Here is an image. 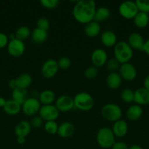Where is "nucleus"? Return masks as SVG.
<instances>
[{
	"mask_svg": "<svg viewBox=\"0 0 149 149\" xmlns=\"http://www.w3.org/2000/svg\"><path fill=\"white\" fill-rule=\"evenodd\" d=\"M32 128L30 122L26 120H22L19 122L15 127V134L17 137L22 136L26 138L29 135L31 130H32Z\"/></svg>",
	"mask_w": 149,
	"mask_h": 149,
	"instance_id": "aec40b11",
	"label": "nucleus"
},
{
	"mask_svg": "<svg viewBox=\"0 0 149 149\" xmlns=\"http://www.w3.org/2000/svg\"><path fill=\"white\" fill-rule=\"evenodd\" d=\"M143 51L149 56V39H148L147 40L145 41L144 46H143Z\"/></svg>",
	"mask_w": 149,
	"mask_h": 149,
	"instance_id": "79ce46f5",
	"label": "nucleus"
},
{
	"mask_svg": "<svg viewBox=\"0 0 149 149\" xmlns=\"http://www.w3.org/2000/svg\"><path fill=\"white\" fill-rule=\"evenodd\" d=\"M8 85L10 87V88H11L12 90H14L17 87V85H16V81H15V79H10V81H8Z\"/></svg>",
	"mask_w": 149,
	"mask_h": 149,
	"instance_id": "37998d69",
	"label": "nucleus"
},
{
	"mask_svg": "<svg viewBox=\"0 0 149 149\" xmlns=\"http://www.w3.org/2000/svg\"><path fill=\"white\" fill-rule=\"evenodd\" d=\"M41 105L40 102L37 98L34 97H28L26 101L22 104L21 110L23 113L27 116H34L37 113H39Z\"/></svg>",
	"mask_w": 149,
	"mask_h": 149,
	"instance_id": "0eeeda50",
	"label": "nucleus"
},
{
	"mask_svg": "<svg viewBox=\"0 0 149 149\" xmlns=\"http://www.w3.org/2000/svg\"><path fill=\"white\" fill-rule=\"evenodd\" d=\"M134 102L139 106L149 104V91L144 87H140L134 91Z\"/></svg>",
	"mask_w": 149,
	"mask_h": 149,
	"instance_id": "2eb2a0df",
	"label": "nucleus"
},
{
	"mask_svg": "<svg viewBox=\"0 0 149 149\" xmlns=\"http://www.w3.org/2000/svg\"><path fill=\"white\" fill-rule=\"evenodd\" d=\"M75 132V127L71 122H64L58 125V129L57 134L61 138H68L72 136Z\"/></svg>",
	"mask_w": 149,
	"mask_h": 149,
	"instance_id": "a211bd4d",
	"label": "nucleus"
},
{
	"mask_svg": "<svg viewBox=\"0 0 149 149\" xmlns=\"http://www.w3.org/2000/svg\"><path fill=\"white\" fill-rule=\"evenodd\" d=\"M127 42L132 49L143 51L145 40L144 38L140 33L133 32V33H130L129 36H128Z\"/></svg>",
	"mask_w": 149,
	"mask_h": 149,
	"instance_id": "4468645a",
	"label": "nucleus"
},
{
	"mask_svg": "<svg viewBox=\"0 0 149 149\" xmlns=\"http://www.w3.org/2000/svg\"><path fill=\"white\" fill-rule=\"evenodd\" d=\"M101 115L105 120L114 123L121 119L122 110L121 108L115 103H107L102 106Z\"/></svg>",
	"mask_w": 149,
	"mask_h": 149,
	"instance_id": "39448f33",
	"label": "nucleus"
},
{
	"mask_svg": "<svg viewBox=\"0 0 149 149\" xmlns=\"http://www.w3.org/2000/svg\"><path fill=\"white\" fill-rule=\"evenodd\" d=\"M3 110L7 114L14 116L20 113L21 111V105L13 100V99H10L7 100L5 105L3 107Z\"/></svg>",
	"mask_w": 149,
	"mask_h": 149,
	"instance_id": "5701e85b",
	"label": "nucleus"
},
{
	"mask_svg": "<svg viewBox=\"0 0 149 149\" xmlns=\"http://www.w3.org/2000/svg\"><path fill=\"white\" fill-rule=\"evenodd\" d=\"M16 141H17L18 143L20 144V145H23V144H24L25 142H26V138H25V137L18 136L17 137Z\"/></svg>",
	"mask_w": 149,
	"mask_h": 149,
	"instance_id": "a18cd8bd",
	"label": "nucleus"
},
{
	"mask_svg": "<svg viewBox=\"0 0 149 149\" xmlns=\"http://www.w3.org/2000/svg\"><path fill=\"white\" fill-rule=\"evenodd\" d=\"M118 74L121 77L122 79L127 81H131L137 77V69L130 63L121 64L118 70Z\"/></svg>",
	"mask_w": 149,
	"mask_h": 149,
	"instance_id": "9b49d317",
	"label": "nucleus"
},
{
	"mask_svg": "<svg viewBox=\"0 0 149 149\" xmlns=\"http://www.w3.org/2000/svg\"><path fill=\"white\" fill-rule=\"evenodd\" d=\"M129 149H143L141 146L139 145H132L130 147H129Z\"/></svg>",
	"mask_w": 149,
	"mask_h": 149,
	"instance_id": "de8ad7c7",
	"label": "nucleus"
},
{
	"mask_svg": "<svg viewBox=\"0 0 149 149\" xmlns=\"http://www.w3.org/2000/svg\"><path fill=\"white\" fill-rule=\"evenodd\" d=\"M50 26H51V23H50L49 20L46 17H39L37 20V28H38V29L48 31V29H50Z\"/></svg>",
	"mask_w": 149,
	"mask_h": 149,
	"instance_id": "f704fd0d",
	"label": "nucleus"
},
{
	"mask_svg": "<svg viewBox=\"0 0 149 149\" xmlns=\"http://www.w3.org/2000/svg\"><path fill=\"white\" fill-rule=\"evenodd\" d=\"M16 85L18 88L23 89V90H27L31 84H32L33 79L29 74L23 73L20 74L17 78L15 79Z\"/></svg>",
	"mask_w": 149,
	"mask_h": 149,
	"instance_id": "b1692460",
	"label": "nucleus"
},
{
	"mask_svg": "<svg viewBox=\"0 0 149 149\" xmlns=\"http://www.w3.org/2000/svg\"><path fill=\"white\" fill-rule=\"evenodd\" d=\"M28 97H29V95H28V92L26 90H23V89L16 87L12 92V99L21 106Z\"/></svg>",
	"mask_w": 149,
	"mask_h": 149,
	"instance_id": "bb28decb",
	"label": "nucleus"
},
{
	"mask_svg": "<svg viewBox=\"0 0 149 149\" xmlns=\"http://www.w3.org/2000/svg\"><path fill=\"white\" fill-rule=\"evenodd\" d=\"M110 16V11L108 8L105 7H100L96 8L94 14L93 20L97 23L105 21L108 20Z\"/></svg>",
	"mask_w": 149,
	"mask_h": 149,
	"instance_id": "cd10ccee",
	"label": "nucleus"
},
{
	"mask_svg": "<svg viewBox=\"0 0 149 149\" xmlns=\"http://www.w3.org/2000/svg\"><path fill=\"white\" fill-rule=\"evenodd\" d=\"M98 73H99L98 68L91 65V66H89L86 68V70L84 71V76L86 78L89 79H93L96 78Z\"/></svg>",
	"mask_w": 149,
	"mask_h": 149,
	"instance_id": "c9c22d12",
	"label": "nucleus"
},
{
	"mask_svg": "<svg viewBox=\"0 0 149 149\" xmlns=\"http://www.w3.org/2000/svg\"><path fill=\"white\" fill-rule=\"evenodd\" d=\"M143 87L149 91V74L148 76H146L145 78L144 79V81H143Z\"/></svg>",
	"mask_w": 149,
	"mask_h": 149,
	"instance_id": "c03bdc74",
	"label": "nucleus"
},
{
	"mask_svg": "<svg viewBox=\"0 0 149 149\" xmlns=\"http://www.w3.org/2000/svg\"><path fill=\"white\" fill-rule=\"evenodd\" d=\"M44 129L47 133L55 135L58 132V125L56 122V121H48V122H45L44 125Z\"/></svg>",
	"mask_w": 149,
	"mask_h": 149,
	"instance_id": "2f4dec72",
	"label": "nucleus"
},
{
	"mask_svg": "<svg viewBox=\"0 0 149 149\" xmlns=\"http://www.w3.org/2000/svg\"><path fill=\"white\" fill-rule=\"evenodd\" d=\"M114 58L121 64L129 63L133 57V49L125 41L117 42L113 48Z\"/></svg>",
	"mask_w": 149,
	"mask_h": 149,
	"instance_id": "f03ea898",
	"label": "nucleus"
},
{
	"mask_svg": "<svg viewBox=\"0 0 149 149\" xmlns=\"http://www.w3.org/2000/svg\"><path fill=\"white\" fill-rule=\"evenodd\" d=\"M106 67L107 69L110 71V73L112 72H116L117 70H119L120 66L121 64L117 61L115 58H111V59L108 60L106 63Z\"/></svg>",
	"mask_w": 149,
	"mask_h": 149,
	"instance_id": "473e14b6",
	"label": "nucleus"
},
{
	"mask_svg": "<svg viewBox=\"0 0 149 149\" xmlns=\"http://www.w3.org/2000/svg\"><path fill=\"white\" fill-rule=\"evenodd\" d=\"M111 130H112L115 137H117V138H123L128 132L129 125L125 120L121 119L114 122Z\"/></svg>",
	"mask_w": 149,
	"mask_h": 149,
	"instance_id": "dca6fc26",
	"label": "nucleus"
},
{
	"mask_svg": "<svg viewBox=\"0 0 149 149\" xmlns=\"http://www.w3.org/2000/svg\"><path fill=\"white\" fill-rule=\"evenodd\" d=\"M7 47L8 53L13 57L21 56L26 50V45L24 42L18 39L9 41Z\"/></svg>",
	"mask_w": 149,
	"mask_h": 149,
	"instance_id": "f8f14e48",
	"label": "nucleus"
},
{
	"mask_svg": "<svg viewBox=\"0 0 149 149\" xmlns=\"http://www.w3.org/2000/svg\"><path fill=\"white\" fill-rule=\"evenodd\" d=\"M58 68H61V69L66 70L67 68H70L71 66V60L68 58V57H61V58L58 59Z\"/></svg>",
	"mask_w": 149,
	"mask_h": 149,
	"instance_id": "e433bc0d",
	"label": "nucleus"
},
{
	"mask_svg": "<svg viewBox=\"0 0 149 149\" xmlns=\"http://www.w3.org/2000/svg\"><path fill=\"white\" fill-rule=\"evenodd\" d=\"M58 69V62L54 59H48L42 64L41 73L45 78L51 79L56 75Z\"/></svg>",
	"mask_w": 149,
	"mask_h": 149,
	"instance_id": "1a4fd4ad",
	"label": "nucleus"
},
{
	"mask_svg": "<svg viewBox=\"0 0 149 149\" xmlns=\"http://www.w3.org/2000/svg\"><path fill=\"white\" fill-rule=\"evenodd\" d=\"M101 32V26L97 22L93 21L85 25L84 33L89 38L96 37Z\"/></svg>",
	"mask_w": 149,
	"mask_h": 149,
	"instance_id": "412c9836",
	"label": "nucleus"
},
{
	"mask_svg": "<svg viewBox=\"0 0 149 149\" xmlns=\"http://www.w3.org/2000/svg\"><path fill=\"white\" fill-rule=\"evenodd\" d=\"M120 97L124 103H132V102H134V91L129 88L124 89L120 94Z\"/></svg>",
	"mask_w": 149,
	"mask_h": 149,
	"instance_id": "7c9ffc66",
	"label": "nucleus"
},
{
	"mask_svg": "<svg viewBox=\"0 0 149 149\" xmlns=\"http://www.w3.org/2000/svg\"><path fill=\"white\" fill-rule=\"evenodd\" d=\"M100 41L106 47H112L117 44V36L115 32L110 30H106L101 33Z\"/></svg>",
	"mask_w": 149,
	"mask_h": 149,
	"instance_id": "f3484780",
	"label": "nucleus"
},
{
	"mask_svg": "<svg viewBox=\"0 0 149 149\" xmlns=\"http://www.w3.org/2000/svg\"><path fill=\"white\" fill-rule=\"evenodd\" d=\"M133 22L135 26L140 29L145 28L149 23V15L147 13L138 12L135 17L133 19Z\"/></svg>",
	"mask_w": 149,
	"mask_h": 149,
	"instance_id": "c85d7f7f",
	"label": "nucleus"
},
{
	"mask_svg": "<svg viewBox=\"0 0 149 149\" xmlns=\"http://www.w3.org/2000/svg\"><path fill=\"white\" fill-rule=\"evenodd\" d=\"M9 43V38L5 33L0 32V49L7 47Z\"/></svg>",
	"mask_w": 149,
	"mask_h": 149,
	"instance_id": "ea45409f",
	"label": "nucleus"
},
{
	"mask_svg": "<svg viewBox=\"0 0 149 149\" xmlns=\"http://www.w3.org/2000/svg\"><path fill=\"white\" fill-rule=\"evenodd\" d=\"M74 106L75 109L82 111H89L94 105V100L91 95L86 92H80L73 97Z\"/></svg>",
	"mask_w": 149,
	"mask_h": 149,
	"instance_id": "20e7f679",
	"label": "nucleus"
},
{
	"mask_svg": "<svg viewBox=\"0 0 149 149\" xmlns=\"http://www.w3.org/2000/svg\"><path fill=\"white\" fill-rule=\"evenodd\" d=\"M6 102H7V100H5V98L3 97H0V108H2L4 106V105H5Z\"/></svg>",
	"mask_w": 149,
	"mask_h": 149,
	"instance_id": "49530a36",
	"label": "nucleus"
},
{
	"mask_svg": "<svg viewBox=\"0 0 149 149\" xmlns=\"http://www.w3.org/2000/svg\"><path fill=\"white\" fill-rule=\"evenodd\" d=\"M111 149H129V146L125 142L118 141V142H115L113 144Z\"/></svg>",
	"mask_w": 149,
	"mask_h": 149,
	"instance_id": "a19ab883",
	"label": "nucleus"
},
{
	"mask_svg": "<svg viewBox=\"0 0 149 149\" xmlns=\"http://www.w3.org/2000/svg\"><path fill=\"white\" fill-rule=\"evenodd\" d=\"M55 106L59 112H69L74 108V100L70 96L64 95L56 98L55 101Z\"/></svg>",
	"mask_w": 149,
	"mask_h": 149,
	"instance_id": "9d476101",
	"label": "nucleus"
},
{
	"mask_svg": "<svg viewBox=\"0 0 149 149\" xmlns=\"http://www.w3.org/2000/svg\"><path fill=\"white\" fill-rule=\"evenodd\" d=\"M122 78L118 72L110 73L106 78V84L111 90H117L122 84Z\"/></svg>",
	"mask_w": 149,
	"mask_h": 149,
	"instance_id": "6ab92c4d",
	"label": "nucleus"
},
{
	"mask_svg": "<svg viewBox=\"0 0 149 149\" xmlns=\"http://www.w3.org/2000/svg\"><path fill=\"white\" fill-rule=\"evenodd\" d=\"M40 4L45 8L52 10V9H55L56 7H58L59 1L58 0H42L40 1Z\"/></svg>",
	"mask_w": 149,
	"mask_h": 149,
	"instance_id": "4c0bfd02",
	"label": "nucleus"
},
{
	"mask_svg": "<svg viewBox=\"0 0 149 149\" xmlns=\"http://www.w3.org/2000/svg\"><path fill=\"white\" fill-rule=\"evenodd\" d=\"M96 142L102 148H111L115 143V137L112 130L108 127H102L96 134Z\"/></svg>",
	"mask_w": 149,
	"mask_h": 149,
	"instance_id": "7ed1b4c3",
	"label": "nucleus"
},
{
	"mask_svg": "<svg viewBox=\"0 0 149 149\" xmlns=\"http://www.w3.org/2000/svg\"><path fill=\"white\" fill-rule=\"evenodd\" d=\"M136 5L139 12L149 13V0H137L135 1Z\"/></svg>",
	"mask_w": 149,
	"mask_h": 149,
	"instance_id": "72a5a7b5",
	"label": "nucleus"
},
{
	"mask_svg": "<svg viewBox=\"0 0 149 149\" xmlns=\"http://www.w3.org/2000/svg\"><path fill=\"white\" fill-rule=\"evenodd\" d=\"M91 60L93 66L99 68L106 64L108 61V54L103 49L98 48L92 52Z\"/></svg>",
	"mask_w": 149,
	"mask_h": 149,
	"instance_id": "ddd939ff",
	"label": "nucleus"
},
{
	"mask_svg": "<svg viewBox=\"0 0 149 149\" xmlns=\"http://www.w3.org/2000/svg\"><path fill=\"white\" fill-rule=\"evenodd\" d=\"M138 9L135 1H126L121 3L118 7V13L121 17L127 20L134 19L136 15L138 13Z\"/></svg>",
	"mask_w": 149,
	"mask_h": 149,
	"instance_id": "423d86ee",
	"label": "nucleus"
},
{
	"mask_svg": "<svg viewBox=\"0 0 149 149\" xmlns=\"http://www.w3.org/2000/svg\"><path fill=\"white\" fill-rule=\"evenodd\" d=\"M31 31L29 27L26 26H20L18 29L16 30L15 35L16 39H19L20 41L25 40V39H28L29 37L31 36Z\"/></svg>",
	"mask_w": 149,
	"mask_h": 149,
	"instance_id": "c756f323",
	"label": "nucleus"
},
{
	"mask_svg": "<svg viewBox=\"0 0 149 149\" xmlns=\"http://www.w3.org/2000/svg\"><path fill=\"white\" fill-rule=\"evenodd\" d=\"M96 10V2L93 0H80L74 4L72 14L78 23L86 25L93 21Z\"/></svg>",
	"mask_w": 149,
	"mask_h": 149,
	"instance_id": "f257e3e1",
	"label": "nucleus"
},
{
	"mask_svg": "<svg viewBox=\"0 0 149 149\" xmlns=\"http://www.w3.org/2000/svg\"><path fill=\"white\" fill-rule=\"evenodd\" d=\"M143 110L142 107L139 105L134 104L131 105L127 109L126 112V115L129 120L130 121H137L141 118L143 116Z\"/></svg>",
	"mask_w": 149,
	"mask_h": 149,
	"instance_id": "4be33fe9",
	"label": "nucleus"
},
{
	"mask_svg": "<svg viewBox=\"0 0 149 149\" xmlns=\"http://www.w3.org/2000/svg\"><path fill=\"white\" fill-rule=\"evenodd\" d=\"M30 125L32 127L34 128V129H38L43 125V119L39 116H34L31 119Z\"/></svg>",
	"mask_w": 149,
	"mask_h": 149,
	"instance_id": "58836bf2",
	"label": "nucleus"
},
{
	"mask_svg": "<svg viewBox=\"0 0 149 149\" xmlns=\"http://www.w3.org/2000/svg\"><path fill=\"white\" fill-rule=\"evenodd\" d=\"M59 113L55 105H42L39 111V116L43 121H56L59 116Z\"/></svg>",
	"mask_w": 149,
	"mask_h": 149,
	"instance_id": "6e6552de",
	"label": "nucleus"
},
{
	"mask_svg": "<svg viewBox=\"0 0 149 149\" xmlns=\"http://www.w3.org/2000/svg\"><path fill=\"white\" fill-rule=\"evenodd\" d=\"M31 39L35 44H42L48 39V31L35 28L31 33Z\"/></svg>",
	"mask_w": 149,
	"mask_h": 149,
	"instance_id": "a878e982",
	"label": "nucleus"
},
{
	"mask_svg": "<svg viewBox=\"0 0 149 149\" xmlns=\"http://www.w3.org/2000/svg\"><path fill=\"white\" fill-rule=\"evenodd\" d=\"M38 100L42 105H52L56 100V96L52 90H45L39 93Z\"/></svg>",
	"mask_w": 149,
	"mask_h": 149,
	"instance_id": "393cba45",
	"label": "nucleus"
}]
</instances>
